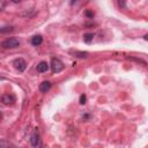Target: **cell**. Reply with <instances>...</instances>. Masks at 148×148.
I'll list each match as a JSON object with an SVG mask.
<instances>
[{"instance_id": "1", "label": "cell", "mask_w": 148, "mask_h": 148, "mask_svg": "<svg viewBox=\"0 0 148 148\" xmlns=\"http://www.w3.org/2000/svg\"><path fill=\"white\" fill-rule=\"evenodd\" d=\"M20 40L15 37H10V38H7L5 39L2 43H1V46L3 49H16L20 46Z\"/></svg>"}, {"instance_id": "2", "label": "cell", "mask_w": 148, "mask_h": 148, "mask_svg": "<svg viewBox=\"0 0 148 148\" xmlns=\"http://www.w3.org/2000/svg\"><path fill=\"white\" fill-rule=\"evenodd\" d=\"M65 65L62 64L61 60H59L58 58H52L51 60V69L53 73H60L64 69Z\"/></svg>"}, {"instance_id": "3", "label": "cell", "mask_w": 148, "mask_h": 148, "mask_svg": "<svg viewBox=\"0 0 148 148\" xmlns=\"http://www.w3.org/2000/svg\"><path fill=\"white\" fill-rule=\"evenodd\" d=\"M13 65H14V67H15L18 72H23V71H25V68H27V62H25V60L22 59V58H16V59L13 61Z\"/></svg>"}, {"instance_id": "4", "label": "cell", "mask_w": 148, "mask_h": 148, "mask_svg": "<svg viewBox=\"0 0 148 148\" xmlns=\"http://www.w3.org/2000/svg\"><path fill=\"white\" fill-rule=\"evenodd\" d=\"M30 143L34 148H40L42 147V141H40V138L37 133H34L30 136Z\"/></svg>"}, {"instance_id": "5", "label": "cell", "mask_w": 148, "mask_h": 148, "mask_svg": "<svg viewBox=\"0 0 148 148\" xmlns=\"http://www.w3.org/2000/svg\"><path fill=\"white\" fill-rule=\"evenodd\" d=\"M0 101H1L5 105H12V104H14V102H15V97H14L13 95H10V94H5V95L1 96Z\"/></svg>"}, {"instance_id": "6", "label": "cell", "mask_w": 148, "mask_h": 148, "mask_svg": "<svg viewBox=\"0 0 148 148\" xmlns=\"http://www.w3.org/2000/svg\"><path fill=\"white\" fill-rule=\"evenodd\" d=\"M37 72L38 73H44V72H47L49 71V64L46 61H40L38 65H37Z\"/></svg>"}, {"instance_id": "7", "label": "cell", "mask_w": 148, "mask_h": 148, "mask_svg": "<svg viewBox=\"0 0 148 148\" xmlns=\"http://www.w3.org/2000/svg\"><path fill=\"white\" fill-rule=\"evenodd\" d=\"M50 89H51V82L50 81H43L39 84V90L42 92H47Z\"/></svg>"}, {"instance_id": "8", "label": "cell", "mask_w": 148, "mask_h": 148, "mask_svg": "<svg viewBox=\"0 0 148 148\" xmlns=\"http://www.w3.org/2000/svg\"><path fill=\"white\" fill-rule=\"evenodd\" d=\"M42 42H43V38H42V36H39V35H36V36H34V37L31 38V44L35 45V46L40 45Z\"/></svg>"}, {"instance_id": "9", "label": "cell", "mask_w": 148, "mask_h": 148, "mask_svg": "<svg viewBox=\"0 0 148 148\" xmlns=\"http://www.w3.org/2000/svg\"><path fill=\"white\" fill-rule=\"evenodd\" d=\"M94 34H91V32H89V34H84L83 35V40L86 42V43H90L91 40H92V38H94Z\"/></svg>"}, {"instance_id": "10", "label": "cell", "mask_w": 148, "mask_h": 148, "mask_svg": "<svg viewBox=\"0 0 148 148\" xmlns=\"http://www.w3.org/2000/svg\"><path fill=\"white\" fill-rule=\"evenodd\" d=\"M74 56L76 58H80V59H86L88 57V52H79V51H76L74 53Z\"/></svg>"}, {"instance_id": "11", "label": "cell", "mask_w": 148, "mask_h": 148, "mask_svg": "<svg viewBox=\"0 0 148 148\" xmlns=\"http://www.w3.org/2000/svg\"><path fill=\"white\" fill-rule=\"evenodd\" d=\"M13 30H14V28H13V27H9V25L1 27V28H0V32H1V34H7V32H10V31H13Z\"/></svg>"}, {"instance_id": "12", "label": "cell", "mask_w": 148, "mask_h": 148, "mask_svg": "<svg viewBox=\"0 0 148 148\" xmlns=\"http://www.w3.org/2000/svg\"><path fill=\"white\" fill-rule=\"evenodd\" d=\"M86 101H87V97H86V95H81L80 96V104H86Z\"/></svg>"}, {"instance_id": "13", "label": "cell", "mask_w": 148, "mask_h": 148, "mask_svg": "<svg viewBox=\"0 0 148 148\" xmlns=\"http://www.w3.org/2000/svg\"><path fill=\"white\" fill-rule=\"evenodd\" d=\"M86 15H87V16H89V17H92V16H94V13H92V12H90V10H87V12H86Z\"/></svg>"}, {"instance_id": "14", "label": "cell", "mask_w": 148, "mask_h": 148, "mask_svg": "<svg viewBox=\"0 0 148 148\" xmlns=\"http://www.w3.org/2000/svg\"><path fill=\"white\" fill-rule=\"evenodd\" d=\"M118 5H119L120 7H125V2H124V1H118Z\"/></svg>"}, {"instance_id": "15", "label": "cell", "mask_w": 148, "mask_h": 148, "mask_svg": "<svg viewBox=\"0 0 148 148\" xmlns=\"http://www.w3.org/2000/svg\"><path fill=\"white\" fill-rule=\"evenodd\" d=\"M6 5H7L6 2H1V1H0V9H2V8H3Z\"/></svg>"}, {"instance_id": "16", "label": "cell", "mask_w": 148, "mask_h": 148, "mask_svg": "<svg viewBox=\"0 0 148 148\" xmlns=\"http://www.w3.org/2000/svg\"><path fill=\"white\" fill-rule=\"evenodd\" d=\"M143 38H145V39H146V40H147V39H148V35H147V34H146V35H145V36H143Z\"/></svg>"}, {"instance_id": "17", "label": "cell", "mask_w": 148, "mask_h": 148, "mask_svg": "<svg viewBox=\"0 0 148 148\" xmlns=\"http://www.w3.org/2000/svg\"><path fill=\"white\" fill-rule=\"evenodd\" d=\"M3 80H6V77H3V76H0V81H3Z\"/></svg>"}, {"instance_id": "18", "label": "cell", "mask_w": 148, "mask_h": 148, "mask_svg": "<svg viewBox=\"0 0 148 148\" xmlns=\"http://www.w3.org/2000/svg\"><path fill=\"white\" fill-rule=\"evenodd\" d=\"M1 119H2V113L0 112V120H1Z\"/></svg>"}]
</instances>
